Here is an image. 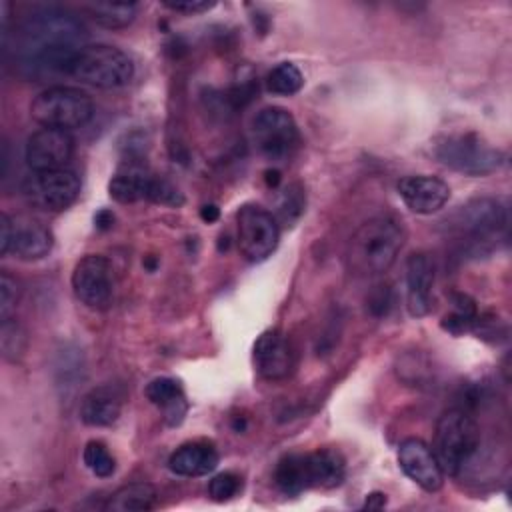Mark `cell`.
<instances>
[{"label": "cell", "instance_id": "6da1fadb", "mask_svg": "<svg viewBox=\"0 0 512 512\" xmlns=\"http://www.w3.org/2000/svg\"><path fill=\"white\" fill-rule=\"evenodd\" d=\"M84 28L66 10L44 8L22 26V56L26 66L44 72H68L76 52L82 48Z\"/></svg>", "mask_w": 512, "mask_h": 512}, {"label": "cell", "instance_id": "7a4b0ae2", "mask_svg": "<svg viewBox=\"0 0 512 512\" xmlns=\"http://www.w3.org/2000/svg\"><path fill=\"white\" fill-rule=\"evenodd\" d=\"M406 242V228L396 216H376L364 222L346 248L348 268L356 276L386 272Z\"/></svg>", "mask_w": 512, "mask_h": 512}, {"label": "cell", "instance_id": "3957f363", "mask_svg": "<svg viewBox=\"0 0 512 512\" xmlns=\"http://www.w3.org/2000/svg\"><path fill=\"white\" fill-rule=\"evenodd\" d=\"M478 448L480 428L468 412L452 408L438 418L432 452L444 474L458 476Z\"/></svg>", "mask_w": 512, "mask_h": 512}, {"label": "cell", "instance_id": "277c9868", "mask_svg": "<svg viewBox=\"0 0 512 512\" xmlns=\"http://www.w3.org/2000/svg\"><path fill=\"white\" fill-rule=\"evenodd\" d=\"M66 74L84 84L112 90L130 84L134 78V64L128 54L116 46L88 44L76 52Z\"/></svg>", "mask_w": 512, "mask_h": 512}, {"label": "cell", "instance_id": "5b68a950", "mask_svg": "<svg viewBox=\"0 0 512 512\" xmlns=\"http://www.w3.org/2000/svg\"><path fill=\"white\" fill-rule=\"evenodd\" d=\"M32 118L42 128L72 130L90 122L94 114L92 98L72 86H50L42 90L30 104Z\"/></svg>", "mask_w": 512, "mask_h": 512}, {"label": "cell", "instance_id": "8992f818", "mask_svg": "<svg viewBox=\"0 0 512 512\" xmlns=\"http://www.w3.org/2000/svg\"><path fill=\"white\" fill-rule=\"evenodd\" d=\"M434 154L444 166L466 176H486L502 164V152L474 132L446 136Z\"/></svg>", "mask_w": 512, "mask_h": 512}, {"label": "cell", "instance_id": "52a82bcc", "mask_svg": "<svg viewBox=\"0 0 512 512\" xmlns=\"http://www.w3.org/2000/svg\"><path fill=\"white\" fill-rule=\"evenodd\" d=\"M448 230L468 248L490 244L506 228V210L494 198H476L460 206L448 220Z\"/></svg>", "mask_w": 512, "mask_h": 512}, {"label": "cell", "instance_id": "ba28073f", "mask_svg": "<svg viewBox=\"0 0 512 512\" xmlns=\"http://www.w3.org/2000/svg\"><path fill=\"white\" fill-rule=\"evenodd\" d=\"M252 138L258 152L270 162L288 160L300 144V132L294 116L280 106L262 108L254 116Z\"/></svg>", "mask_w": 512, "mask_h": 512}, {"label": "cell", "instance_id": "9c48e42d", "mask_svg": "<svg viewBox=\"0 0 512 512\" xmlns=\"http://www.w3.org/2000/svg\"><path fill=\"white\" fill-rule=\"evenodd\" d=\"M80 178L68 168L30 172L22 180L24 200L42 212H62L76 202Z\"/></svg>", "mask_w": 512, "mask_h": 512}, {"label": "cell", "instance_id": "30bf717a", "mask_svg": "<svg viewBox=\"0 0 512 512\" xmlns=\"http://www.w3.org/2000/svg\"><path fill=\"white\" fill-rule=\"evenodd\" d=\"M110 196L120 204L150 200L158 204H182L180 192L164 178H158L142 166H126L118 170L108 182Z\"/></svg>", "mask_w": 512, "mask_h": 512}, {"label": "cell", "instance_id": "8fae6325", "mask_svg": "<svg viewBox=\"0 0 512 512\" xmlns=\"http://www.w3.org/2000/svg\"><path fill=\"white\" fill-rule=\"evenodd\" d=\"M238 246L250 262L266 260L278 246V220L258 204H244L238 214Z\"/></svg>", "mask_w": 512, "mask_h": 512}, {"label": "cell", "instance_id": "7c38bea8", "mask_svg": "<svg viewBox=\"0 0 512 512\" xmlns=\"http://www.w3.org/2000/svg\"><path fill=\"white\" fill-rule=\"evenodd\" d=\"M52 250V232L38 220L0 216V252L16 254L22 260L44 258Z\"/></svg>", "mask_w": 512, "mask_h": 512}, {"label": "cell", "instance_id": "4fadbf2b", "mask_svg": "<svg viewBox=\"0 0 512 512\" xmlns=\"http://www.w3.org/2000/svg\"><path fill=\"white\" fill-rule=\"evenodd\" d=\"M72 290L84 306L92 310L108 308L114 296L110 262L100 254H86L80 258L72 272Z\"/></svg>", "mask_w": 512, "mask_h": 512}, {"label": "cell", "instance_id": "5bb4252c", "mask_svg": "<svg viewBox=\"0 0 512 512\" xmlns=\"http://www.w3.org/2000/svg\"><path fill=\"white\" fill-rule=\"evenodd\" d=\"M74 154V138L68 130L60 128H40L36 130L24 150L26 164L38 172V170H58L66 168Z\"/></svg>", "mask_w": 512, "mask_h": 512}, {"label": "cell", "instance_id": "9a60e30c", "mask_svg": "<svg viewBox=\"0 0 512 512\" xmlns=\"http://www.w3.org/2000/svg\"><path fill=\"white\" fill-rule=\"evenodd\" d=\"M402 472L426 492H436L442 488L444 472L432 452V448L420 438H406L400 442L396 452Z\"/></svg>", "mask_w": 512, "mask_h": 512}, {"label": "cell", "instance_id": "2e32d148", "mask_svg": "<svg viewBox=\"0 0 512 512\" xmlns=\"http://www.w3.org/2000/svg\"><path fill=\"white\" fill-rule=\"evenodd\" d=\"M254 368L266 380H282L294 368V352L280 330H266L254 342Z\"/></svg>", "mask_w": 512, "mask_h": 512}, {"label": "cell", "instance_id": "e0dca14e", "mask_svg": "<svg viewBox=\"0 0 512 512\" xmlns=\"http://www.w3.org/2000/svg\"><path fill=\"white\" fill-rule=\"evenodd\" d=\"M398 194L402 202L416 214H434L442 210L450 198V186L430 174L404 176L398 182Z\"/></svg>", "mask_w": 512, "mask_h": 512}, {"label": "cell", "instance_id": "ac0fdd59", "mask_svg": "<svg viewBox=\"0 0 512 512\" xmlns=\"http://www.w3.org/2000/svg\"><path fill=\"white\" fill-rule=\"evenodd\" d=\"M434 262L426 252H414L406 262V306L416 318L426 316L432 308Z\"/></svg>", "mask_w": 512, "mask_h": 512}, {"label": "cell", "instance_id": "d6986e66", "mask_svg": "<svg viewBox=\"0 0 512 512\" xmlns=\"http://www.w3.org/2000/svg\"><path fill=\"white\" fill-rule=\"evenodd\" d=\"M216 466L218 452L214 444L204 440L184 442L168 458V468L178 476H204L212 472Z\"/></svg>", "mask_w": 512, "mask_h": 512}, {"label": "cell", "instance_id": "ffe728a7", "mask_svg": "<svg viewBox=\"0 0 512 512\" xmlns=\"http://www.w3.org/2000/svg\"><path fill=\"white\" fill-rule=\"evenodd\" d=\"M122 412V396L112 386L92 388L80 402V420L86 426L102 428L118 420Z\"/></svg>", "mask_w": 512, "mask_h": 512}, {"label": "cell", "instance_id": "44dd1931", "mask_svg": "<svg viewBox=\"0 0 512 512\" xmlns=\"http://www.w3.org/2000/svg\"><path fill=\"white\" fill-rule=\"evenodd\" d=\"M146 398L162 410V418L168 426H178L188 410L186 404V396L182 386L178 384V380L168 378V376H160L148 382L146 386Z\"/></svg>", "mask_w": 512, "mask_h": 512}, {"label": "cell", "instance_id": "7402d4cb", "mask_svg": "<svg viewBox=\"0 0 512 512\" xmlns=\"http://www.w3.org/2000/svg\"><path fill=\"white\" fill-rule=\"evenodd\" d=\"M304 474L308 488H334L342 484L346 464L336 450H316L304 454Z\"/></svg>", "mask_w": 512, "mask_h": 512}, {"label": "cell", "instance_id": "603a6c76", "mask_svg": "<svg viewBox=\"0 0 512 512\" xmlns=\"http://www.w3.org/2000/svg\"><path fill=\"white\" fill-rule=\"evenodd\" d=\"M158 502V492L148 482H132L118 488L106 508L112 512H146L152 510Z\"/></svg>", "mask_w": 512, "mask_h": 512}, {"label": "cell", "instance_id": "cb8c5ba5", "mask_svg": "<svg viewBox=\"0 0 512 512\" xmlns=\"http://www.w3.org/2000/svg\"><path fill=\"white\" fill-rule=\"evenodd\" d=\"M84 10L92 16L96 24L110 30H118L134 22L138 4L136 2H90L84 6Z\"/></svg>", "mask_w": 512, "mask_h": 512}, {"label": "cell", "instance_id": "d4e9b609", "mask_svg": "<svg viewBox=\"0 0 512 512\" xmlns=\"http://www.w3.org/2000/svg\"><path fill=\"white\" fill-rule=\"evenodd\" d=\"M274 482L278 490L288 496H296L308 490L304 474V454H286L274 470Z\"/></svg>", "mask_w": 512, "mask_h": 512}, {"label": "cell", "instance_id": "484cf974", "mask_svg": "<svg viewBox=\"0 0 512 512\" xmlns=\"http://www.w3.org/2000/svg\"><path fill=\"white\" fill-rule=\"evenodd\" d=\"M266 86L272 94L278 96H292L304 86V76L300 68L292 62H280L276 64L268 76H266Z\"/></svg>", "mask_w": 512, "mask_h": 512}, {"label": "cell", "instance_id": "4316f807", "mask_svg": "<svg viewBox=\"0 0 512 512\" xmlns=\"http://www.w3.org/2000/svg\"><path fill=\"white\" fill-rule=\"evenodd\" d=\"M476 320H478L476 302L466 294H456L454 296V310L448 316H444L442 328L452 332V334H462L466 330H474Z\"/></svg>", "mask_w": 512, "mask_h": 512}, {"label": "cell", "instance_id": "83f0119b", "mask_svg": "<svg viewBox=\"0 0 512 512\" xmlns=\"http://www.w3.org/2000/svg\"><path fill=\"white\" fill-rule=\"evenodd\" d=\"M82 458H84V464L86 468L98 476V478H108L114 474L116 470V462L112 458V454L108 452V448L98 442V440H90L86 446H84V452H82Z\"/></svg>", "mask_w": 512, "mask_h": 512}, {"label": "cell", "instance_id": "f1b7e54d", "mask_svg": "<svg viewBox=\"0 0 512 512\" xmlns=\"http://www.w3.org/2000/svg\"><path fill=\"white\" fill-rule=\"evenodd\" d=\"M24 346H26V334H24L22 326L12 318L2 320V326H0L2 356L10 362H16V358L22 356Z\"/></svg>", "mask_w": 512, "mask_h": 512}, {"label": "cell", "instance_id": "f546056e", "mask_svg": "<svg viewBox=\"0 0 512 512\" xmlns=\"http://www.w3.org/2000/svg\"><path fill=\"white\" fill-rule=\"evenodd\" d=\"M242 488V480L234 472H220L208 484V494L214 502H226Z\"/></svg>", "mask_w": 512, "mask_h": 512}, {"label": "cell", "instance_id": "4dcf8cb0", "mask_svg": "<svg viewBox=\"0 0 512 512\" xmlns=\"http://www.w3.org/2000/svg\"><path fill=\"white\" fill-rule=\"evenodd\" d=\"M18 298H20V288L16 278H12L8 272H2L0 274V322L12 318L18 306Z\"/></svg>", "mask_w": 512, "mask_h": 512}, {"label": "cell", "instance_id": "1f68e13d", "mask_svg": "<svg viewBox=\"0 0 512 512\" xmlns=\"http://www.w3.org/2000/svg\"><path fill=\"white\" fill-rule=\"evenodd\" d=\"M280 210V218L284 220V222H292V220H296L300 214H302V210H304V194H302V188L298 186V184H292V186H288L286 190H284V194H282V202H280V206H278Z\"/></svg>", "mask_w": 512, "mask_h": 512}, {"label": "cell", "instance_id": "d6a6232c", "mask_svg": "<svg viewBox=\"0 0 512 512\" xmlns=\"http://www.w3.org/2000/svg\"><path fill=\"white\" fill-rule=\"evenodd\" d=\"M216 2H208V0H180V2H172V0H164L162 6H166L168 10L174 12H182V14H200V12H208L210 8H214Z\"/></svg>", "mask_w": 512, "mask_h": 512}, {"label": "cell", "instance_id": "836d02e7", "mask_svg": "<svg viewBox=\"0 0 512 512\" xmlns=\"http://www.w3.org/2000/svg\"><path fill=\"white\" fill-rule=\"evenodd\" d=\"M370 310L376 314V316H382L386 314V310L390 308V300H388V290H378L376 294H372L370 298Z\"/></svg>", "mask_w": 512, "mask_h": 512}, {"label": "cell", "instance_id": "e575fe53", "mask_svg": "<svg viewBox=\"0 0 512 512\" xmlns=\"http://www.w3.org/2000/svg\"><path fill=\"white\" fill-rule=\"evenodd\" d=\"M218 216H220V208L216 206V204H206V206H202L200 208V218L204 220V222H216L218 220Z\"/></svg>", "mask_w": 512, "mask_h": 512}, {"label": "cell", "instance_id": "d590c367", "mask_svg": "<svg viewBox=\"0 0 512 512\" xmlns=\"http://www.w3.org/2000/svg\"><path fill=\"white\" fill-rule=\"evenodd\" d=\"M94 222H96V226H98L100 230H106V228H110V224L114 222V216H112L110 210H100V212L96 214Z\"/></svg>", "mask_w": 512, "mask_h": 512}, {"label": "cell", "instance_id": "8d00e7d4", "mask_svg": "<svg viewBox=\"0 0 512 512\" xmlns=\"http://www.w3.org/2000/svg\"><path fill=\"white\" fill-rule=\"evenodd\" d=\"M386 504V494L382 492H372L366 502H364V508H382Z\"/></svg>", "mask_w": 512, "mask_h": 512}, {"label": "cell", "instance_id": "74e56055", "mask_svg": "<svg viewBox=\"0 0 512 512\" xmlns=\"http://www.w3.org/2000/svg\"><path fill=\"white\" fill-rule=\"evenodd\" d=\"M278 180H280L278 170H268V172H266V182H268V186H276Z\"/></svg>", "mask_w": 512, "mask_h": 512}]
</instances>
